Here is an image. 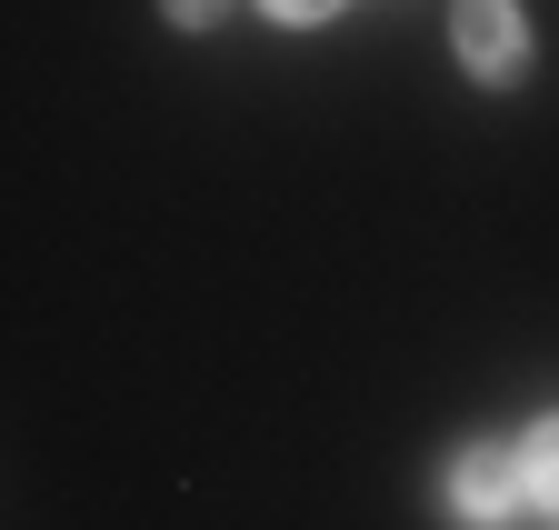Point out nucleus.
<instances>
[{
    "instance_id": "nucleus-1",
    "label": "nucleus",
    "mask_w": 559,
    "mask_h": 530,
    "mask_svg": "<svg viewBox=\"0 0 559 530\" xmlns=\"http://www.w3.org/2000/svg\"><path fill=\"white\" fill-rule=\"evenodd\" d=\"M520 500H530V481H520V450H500V440L460 450V471H450V510H460L469 530H500Z\"/></svg>"
},
{
    "instance_id": "nucleus-2",
    "label": "nucleus",
    "mask_w": 559,
    "mask_h": 530,
    "mask_svg": "<svg viewBox=\"0 0 559 530\" xmlns=\"http://www.w3.org/2000/svg\"><path fill=\"white\" fill-rule=\"evenodd\" d=\"M450 40H460V60L479 81H510L520 60H530V21L510 11V0H460V21H450Z\"/></svg>"
},
{
    "instance_id": "nucleus-3",
    "label": "nucleus",
    "mask_w": 559,
    "mask_h": 530,
    "mask_svg": "<svg viewBox=\"0 0 559 530\" xmlns=\"http://www.w3.org/2000/svg\"><path fill=\"white\" fill-rule=\"evenodd\" d=\"M520 481H530L539 510H559V421H539V431L520 440Z\"/></svg>"
},
{
    "instance_id": "nucleus-4",
    "label": "nucleus",
    "mask_w": 559,
    "mask_h": 530,
    "mask_svg": "<svg viewBox=\"0 0 559 530\" xmlns=\"http://www.w3.org/2000/svg\"><path fill=\"white\" fill-rule=\"evenodd\" d=\"M260 11H270V21H330L340 0H260Z\"/></svg>"
},
{
    "instance_id": "nucleus-5",
    "label": "nucleus",
    "mask_w": 559,
    "mask_h": 530,
    "mask_svg": "<svg viewBox=\"0 0 559 530\" xmlns=\"http://www.w3.org/2000/svg\"><path fill=\"white\" fill-rule=\"evenodd\" d=\"M170 21H190V31H200V21H221V0H170Z\"/></svg>"
}]
</instances>
